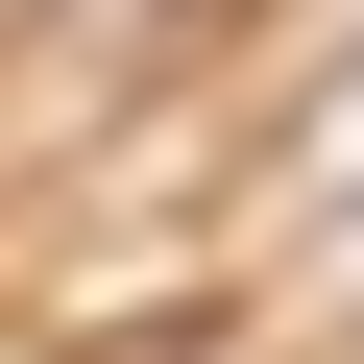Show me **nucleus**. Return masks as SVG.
<instances>
[{
    "mask_svg": "<svg viewBox=\"0 0 364 364\" xmlns=\"http://www.w3.org/2000/svg\"><path fill=\"white\" fill-rule=\"evenodd\" d=\"M291 195H364V97H316V122H291Z\"/></svg>",
    "mask_w": 364,
    "mask_h": 364,
    "instance_id": "obj_1",
    "label": "nucleus"
}]
</instances>
